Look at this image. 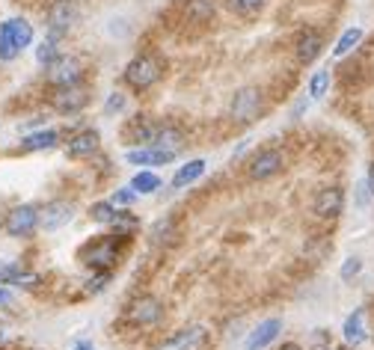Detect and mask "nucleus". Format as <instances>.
I'll list each match as a JSON object with an SVG mask.
<instances>
[{"label": "nucleus", "instance_id": "obj_37", "mask_svg": "<svg viewBox=\"0 0 374 350\" xmlns=\"http://www.w3.org/2000/svg\"><path fill=\"white\" fill-rule=\"evenodd\" d=\"M279 350H300V344H294V342H288V344H282Z\"/></svg>", "mask_w": 374, "mask_h": 350}, {"label": "nucleus", "instance_id": "obj_4", "mask_svg": "<svg viewBox=\"0 0 374 350\" xmlns=\"http://www.w3.org/2000/svg\"><path fill=\"white\" fill-rule=\"evenodd\" d=\"M77 21V6L72 0H54L48 9V36L63 42V36H68V30Z\"/></svg>", "mask_w": 374, "mask_h": 350}, {"label": "nucleus", "instance_id": "obj_6", "mask_svg": "<svg viewBox=\"0 0 374 350\" xmlns=\"http://www.w3.org/2000/svg\"><path fill=\"white\" fill-rule=\"evenodd\" d=\"M81 75H83V66L81 59L72 57V54H60L48 66V84L51 86H72V84H81Z\"/></svg>", "mask_w": 374, "mask_h": 350}, {"label": "nucleus", "instance_id": "obj_26", "mask_svg": "<svg viewBox=\"0 0 374 350\" xmlns=\"http://www.w3.org/2000/svg\"><path fill=\"white\" fill-rule=\"evenodd\" d=\"M60 57V42L57 39H51V36H45L42 42H39V48H36V59H39V66H51L54 59Z\"/></svg>", "mask_w": 374, "mask_h": 350}, {"label": "nucleus", "instance_id": "obj_19", "mask_svg": "<svg viewBox=\"0 0 374 350\" xmlns=\"http://www.w3.org/2000/svg\"><path fill=\"white\" fill-rule=\"evenodd\" d=\"M342 333H344V342H348V344H362V342H366V312L357 309V312L344 321Z\"/></svg>", "mask_w": 374, "mask_h": 350}, {"label": "nucleus", "instance_id": "obj_12", "mask_svg": "<svg viewBox=\"0 0 374 350\" xmlns=\"http://www.w3.org/2000/svg\"><path fill=\"white\" fill-rule=\"evenodd\" d=\"M202 342H205V329L202 327H187V329L173 333L170 338H164L155 350H196Z\"/></svg>", "mask_w": 374, "mask_h": 350}, {"label": "nucleus", "instance_id": "obj_33", "mask_svg": "<svg viewBox=\"0 0 374 350\" xmlns=\"http://www.w3.org/2000/svg\"><path fill=\"white\" fill-rule=\"evenodd\" d=\"M362 270V262L360 258H348V262L342 264V279H353Z\"/></svg>", "mask_w": 374, "mask_h": 350}, {"label": "nucleus", "instance_id": "obj_21", "mask_svg": "<svg viewBox=\"0 0 374 350\" xmlns=\"http://www.w3.org/2000/svg\"><path fill=\"white\" fill-rule=\"evenodd\" d=\"M214 9H217V3L214 0H187L184 3V15L190 18V21H208V18H214Z\"/></svg>", "mask_w": 374, "mask_h": 350}, {"label": "nucleus", "instance_id": "obj_38", "mask_svg": "<svg viewBox=\"0 0 374 350\" xmlns=\"http://www.w3.org/2000/svg\"><path fill=\"white\" fill-rule=\"evenodd\" d=\"M75 350H95V347H92V344H86V342H83V344H77Z\"/></svg>", "mask_w": 374, "mask_h": 350}, {"label": "nucleus", "instance_id": "obj_35", "mask_svg": "<svg viewBox=\"0 0 374 350\" xmlns=\"http://www.w3.org/2000/svg\"><path fill=\"white\" fill-rule=\"evenodd\" d=\"M9 303H12V294L6 288H0V306H9Z\"/></svg>", "mask_w": 374, "mask_h": 350}, {"label": "nucleus", "instance_id": "obj_39", "mask_svg": "<svg viewBox=\"0 0 374 350\" xmlns=\"http://www.w3.org/2000/svg\"><path fill=\"white\" fill-rule=\"evenodd\" d=\"M72 3H77V0H72Z\"/></svg>", "mask_w": 374, "mask_h": 350}, {"label": "nucleus", "instance_id": "obj_27", "mask_svg": "<svg viewBox=\"0 0 374 350\" xmlns=\"http://www.w3.org/2000/svg\"><path fill=\"white\" fill-rule=\"evenodd\" d=\"M327 89H330V68H318V72L309 77V98L318 101V98L327 95Z\"/></svg>", "mask_w": 374, "mask_h": 350}, {"label": "nucleus", "instance_id": "obj_22", "mask_svg": "<svg viewBox=\"0 0 374 350\" xmlns=\"http://www.w3.org/2000/svg\"><path fill=\"white\" fill-rule=\"evenodd\" d=\"M202 173H205V161H190V164H184L179 173L173 175V187H175V190H181V187H187V184H193Z\"/></svg>", "mask_w": 374, "mask_h": 350}, {"label": "nucleus", "instance_id": "obj_20", "mask_svg": "<svg viewBox=\"0 0 374 350\" xmlns=\"http://www.w3.org/2000/svg\"><path fill=\"white\" fill-rule=\"evenodd\" d=\"M18 54H21V48H18V42H15L12 24L3 21L0 24V59H3V63H12Z\"/></svg>", "mask_w": 374, "mask_h": 350}, {"label": "nucleus", "instance_id": "obj_9", "mask_svg": "<svg viewBox=\"0 0 374 350\" xmlns=\"http://www.w3.org/2000/svg\"><path fill=\"white\" fill-rule=\"evenodd\" d=\"M282 166H285L282 152H277V148H262V152H255L250 157L247 173L255 182H264V178H273L277 173H282Z\"/></svg>", "mask_w": 374, "mask_h": 350}, {"label": "nucleus", "instance_id": "obj_13", "mask_svg": "<svg viewBox=\"0 0 374 350\" xmlns=\"http://www.w3.org/2000/svg\"><path fill=\"white\" fill-rule=\"evenodd\" d=\"M324 51V36L318 33V30H303V33L297 36V42H294V54H297V59L303 66L315 63V59L321 57Z\"/></svg>", "mask_w": 374, "mask_h": 350}, {"label": "nucleus", "instance_id": "obj_23", "mask_svg": "<svg viewBox=\"0 0 374 350\" xmlns=\"http://www.w3.org/2000/svg\"><path fill=\"white\" fill-rule=\"evenodd\" d=\"M57 139H60V137H57V131H39V134L24 137L21 148H24V152H42V148H54Z\"/></svg>", "mask_w": 374, "mask_h": 350}, {"label": "nucleus", "instance_id": "obj_8", "mask_svg": "<svg viewBox=\"0 0 374 350\" xmlns=\"http://www.w3.org/2000/svg\"><path fill=\"white\" fill-rule=\"evenodd\" d=\"M39 229V208L36 205H18L6 214V235L9 237H30Z\"/></svg>", "mask_w": 374, "mask_h": 350}, {"label": "nucleus", "instance_id": "obj_29", "mask_svg": "<svg viewBox=\"0 0 374 350\" xmlns=\"http://www.w3.org/2000/svg\"><path fill=\"white\" fill-rule=\"evenodd\" d=\"M90 217L95 220V223L110 226V220L116 217V205H113V202H95V205L90 208Z\"/></svg>", "mask_w": 374, "mask_h": 350}, {"label": "nucleus", "instance_id": "obj_1", "mask_svg": "<svg viewBox=\"0 0 374 350\" xmlns=\"http://www.w3.org/2000/svg\"><path fill=\"white\" fill-rule=\"evenodd\" d=\"M161 75H164V63L157 54H140L125 66V84L131 89H137V93L152 89L157 81H161Z\"/></svg>", "mask_w": 374, "mask_h": 350}, {"label": "nucleus", "instance_id": "obj_2", "mask_svg": "<svg viewBox=\"0 0 374 350\" xmlns=\"http://www.w3.org/2000/svg\"><path fill=\"white\" fill-rule=\"evenodd\" d=\"M119 258V246H116V235L113 237H98V241L86 244L81 249V262L92 270H110Z\"/></svg>", "mask_w": 374, "mask_h": 350}, {"label": "nucleus", "instance_id": "obj_30", "mask_svg": "<svg viewBox=\"0 0 374 350\" xmlns=\"http://www.w3.org/2000/svg\"><path fill=\"white\" fill-rule=\"evenodd\" d=\"M262 6H264V0H229V9L235 15H253Z\"/></svg>", "mask_w": 374, "mask_h": 350}, {"label": "nucleus", "instance_id": "obj_15", "mask_svg": "<svg viewBox=\"0 0 374 350\" xmlns=\"http://www.w3.org/2000/svg\"><path fill=\"white\" fill-rule=\"evenodd\" d=\"M98 143H101V137H98V131H92V128H86V131L75 134L72 139H68L66 155H68V157H92V155L98 152Z\"/></svg>", "mask_w": 374, "mask_h": 350}, {"label": "nucleus", "instance_id": "obj_25", "mask_svg": "<svg viewBox=\"0 0 374 350\" xmlns=\"http://www.w3.org/2000/svg\"><path fill=\"white\" fill-rule=\"evenodd\" d=\"M360 42H362V30H360V27H348V30H344V33L339 36L336 48H333V57H344V54H351Z\"/></svg>", "mask_w": 374, "mask_h": 350}, {"label": "nucleus", "instance_id": "obj_31", "mask_svg": "<svg viewBox=\"0 0 374 350\" xmlns=\"http://www.w3.org/2000/svg\"><path fill=\"white\" fill-rule=\"evenodd\" d=\"M122 110H125V95L122 93H113L110 98H107V104H104V113L113 116V113H122Z\"/></svg>", "mask_w": 374, "mask_h": 350}, {"label": "nucleus", "instance_id": "obj_11", "mask_svg": "<svg viewBox=\"0 0 374 350\" xmlns=\"http://www.w3.org/2000/svg\"><path fill=\"white\" fill-rule=\"evenodd\" d=\"M342 208H344V193L339 187L318 190V196H315V202H312V211L321 220H336L342 214Z\"/></svg>", "mask_w": 374, "mask_h": 350}, {"label": "nucleus", "instance_id": "obj_32", "mask_svg": "<svg viewBox=\"0 0 374 350\" xmlns=\"http://www.w3.org/2000/svg\"><path fill=\"white\" fill-rule=\"evenodd\" d=\"M134 199H137L134 187H122V190H116V193H113V205H131Z\"/></svg>", "mask_w": 374, "mask_h": 350}, {"label": "nucleus", "instance_id": "obj_36", "mask_svg": "<svg viewBox=\"0 0 374 350\" xmlns=\"http://www.w3.org/2000/svg\"><path fill=\"white\" fill-rule=\"evenodd\" d=\"M366 184H368V190H371V193H374V164L368 166V182H366Z\"/></svg>", "mask_w": 374, "mask_h": 350}, {"label": "nucleus", "instance_id": "obj_10", "mask_svg": "<svg viewBox=\"0 0 374 350\" xmlns=\"http://www.w3.org/2000/svg\"><path fill=\"white\" fill-rule=\"evenodd\" d=\"M72 217H75V205L66 202V199H54V202H48L42 211H39V226H42L45 232H57V229H63Z\"/></svg>", "mask_w": 374, "mask_h": 350}, {"label": "nucleus", "instance_id": "obj_28", "mask_svg": "<svg viewBox=\"0 0 374 350\" xmlns=\"http://www.w3.org/2000/svg\"><path fill=\"white\" fill-rule=\"evenodd\" d=\"M131 187H134V193H155V190L161 187V178L155 173H137Z\"/></svg>", "mask_w": 374, "mask_h": 350}, {"label": "nucleus", "instance_id": "obj_34", "mask_svg": "<svg viewBox=\"0 0 374 350\" xmlns=\"http://www.w3.org/2000/svg\"><path fill=\"white\" fill-rule=\"evenodd\" d=\"M107 279H110V273H107V270H101V273H98V276H92V279H90V282H86V288H90V291H92V294H98V291H104Z\"/></svg>", "mask_w": 374, "mask_h": 350}, {"label": "nucleus", "instance_id": "obj_14", "mask_svg": "<svg viewBox=\"0 0 374 350\" xmlns=\"http://www.w3.org/2000/svg\"><path fill=\"white\" fill-rule=\"evenodd\" d=\"M279 329H282L279 318H268V321H262V324L247 336V344H244V350H264V347L273 342V338L279 336Z\"/></svg>", "mask_w": 374, "mask_h": 350}, {"label": "nucleus", "instance_id": "obj_24", "mask_svg": "<svg viewBox=\"0 0 374 350\" xmlns=\"http://www.w3.org/2000/svg\"><path fill=\"white\" fill-rule=\"evenodd\" d=\"M110 229L116 232V237H131L137 229H140V223H137V217L134 214H128V211H116V217L110 220Z\"/></svg>", "mask_w": 374, "mask_h": 350}, {"label": "nucleus", "instance_id": "obj_5", "mask_svg": "<svg viewBox=\"0 0 374 350\" xmlns=\"http://www.w3.org/2000/svg\"><path fill=\"white\" fill-rule=\"evenodd\" d=\"M51 104H54L57 113H63V116L81 113V110L90 104V86H83V84L60 86V89H57V93L51 95Z\"/></svg>", "mask_w": 374, "mask_h": 350}, {"label": "nucleus", "instance_id": "obj_17", "mask_svg": "<svg viewBox=\"0 0 374 350\" xmlns=\"http://www.w3.org/2000/svg\"><path fill=\"white\" fill-rule=\"evenodd\" d=\"M157 122H152V119H131V125H128V139L137 146H152L155 137H157Z\"/></svg>", "mask_w": 374, "mask_h": 350}, {"label": "nucleus", "instance_id": "obj_18", "mask_svg": "<svg viewBox=\"0 0 374 350\" xmlns=\"http://www.w3.org/2000/svg\"><path fill=\"white\" fill-rule=\"evenodd\" d=\"M152 146L155 148H164V152L179 155V148L184 146V134L175 125H161V128H157V137H155Z\"/></svg>", "mask_w": 374, "mask_h": 350}, {"label": "nucleus", "instance_id": "obj_7", "mask_svg": "<svg viewBox=\"0 0 374 350\" xmlns=\"http://www.w3.org/2000/svg\"><path fill=\"white\" fill-rule=\"evenodd\" d=\"M164 318V303L152 294L137 297L131 306H128V321L134 327H155Z\"/></svg>", "mask_w": 374, "mask_h": 350}, {"label": "nucleus", "instance_id": "obj_3", "mask_svg": "<svg viewBox=\"0 0 374 350\" xmlns=\"http://www.w3.org/2000/svg\"><path fill=\"white\" fill-rule=\"evenodd\" d=\"M229 113L235 122H255L262 113V89H255V86H244L238 89V93L232 95V104H229Z\"/></svg>", "mask_w": 374, "mask_h": 350}, {"label": "nucleus", "instance_id": "obj_16", "mask_svg": "<svg viewBox=\"0 0 374 350\" xmlns=\"http://www.w3.org/2000/svg\"><path fill=\"white\" fill-rule=\"evenodd\" d=\"M128 164H140V166H161V164H170L173 161V152H164V148H155V146H140V148H131L125 155Z\"/></svg>", "mask_w": 374, "mask_h": 350}]
</instances>
